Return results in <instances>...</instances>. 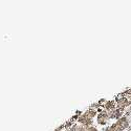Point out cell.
I'll list each match as a JSON object with an SVG mask.
<instances>
[{
    "mask_svg": "<svg viewBox=\"0 0 131 131\" xmlns=\"http://www.w3.org/2000/svg\"><path fill=\"white\" fill-rule=\"evenodd\" d=\"M86 131H97V130H96V129H95L94 127H89V128L87 129Z\"/></svg>",
    "mask_w": 131,
    "mask_h": 131,
    "instance_id": "52a82bcc",
    "label": "cell"
},
{
    "mask_svg": "<svg viewBox=\"0 0 131 131\" xmlns=\"http://www.w3.org/2000/svg\"><path fill=\"white\" fill-rule=\"evenodd\" d=\"M89 127L84 126V125H77V131H86Z\"/></svg>",
    "mask_w": 131,
    "mask_h": 131,
    "instance_id": "8992f818",
    "label": "cell"
},
{
    "mask_svg": "<svg viewBox=\"0 0 131 131\" xmlns=\"http://www.w3.org/2000/svg\"><path fill=\"white\" fill-rule=\"evenodd\" d=\"M129 127V121L126 116H123L119 119H117V122L111 126L107 127L104 131H124L126 128Z\"/></svg>",
    "mask_w": 131,
    "mask_h": 131,
    "instance_id": "6da1fadb",
    "label": "cell"
},
{
    "mask_svg": "<svg viewBox=\"0 0 131 131\" xmlns=\"http://www.w3.org/2000/svg\"><path fill=\"white\" fill-rule=\"evenodd\" d=\"M104 108H105V111H107L108 113H110V112H112L113 110H115L116 106H115V103H114L113 101H108V102L105 103Z\"/></svg>",
    "mask_w": 131,
    "mask_h": 131,
    "instance_id": "5b68a950",
    "label": "cell"
},
{
    "mask_svg": "<svg viewBox=\"0 0 131 131\" xmlns=\"http://www.w3.org/2000/svg\"><path fill=\"white\" fill-rule=\"evenodd\" d=\"M109 118H110L109 113L107 111H102L99 115H97V123L101 124V125H105Z\"/></svg>",
    "mask_w": 131,
    "mask_h": 131,
    "instance_id": "3957f363",
    "label": "cell"
},
{
    "mask_svg": "<svg viewBox=\"0 0 131 131\" xmlns=\"http://www.w3.org/2000/svg\"><path fill=\"white\" fill-rule=\"evenodd\" d=\"M96 114V111L94 110V109H88L85 113H83L80 117H79V123H81L82 125L84 126H87V127H89L91 124H92V119L93 117L95 116Z\"/></svg>",
    "mask_w": 131,
    "mask_h": 131,
    "instance_id": "7a4b0ae2",
    "label": "cell"
},
{
    "mask_svg": "<svg viewBox=\"0 0 131 131\" xmlns=\"http://www.w3.org/2000/svg\"><path fill=\"white\" fill-rule=\"evenodd\" d=\"M130 104H131V103H130V101H129L128 99L122 97V99H118V100H117V102H116V108L124 110V109H125L127 106H129Z\"/></svg>",
    "mask_w": 131,
    "mask_h": 131,
    "instance_id": "277c9868",
    "label": "cell"
}]
</instances>
